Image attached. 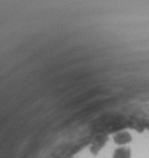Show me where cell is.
<instances>
[{"instance_id":"6da1fadb","label":"cell","mask_w":149,"mask_h":158,"mask_svg":"<svg viewBox=\"0 0 149 158\" xmlns=\"http://www.w3.org/2000/svg\"><path fill=\"white\" fill-rule=\"evenodd\" d=\"M130 151L127 148H120L115 151L114 158H129Z\"/></svg>"},{"instance_id":"7a4b0ae2","label":"cell","mask_w":149,"mask_h":158,"mask_svg":"<svg viewBox=\"0 0 149 158\" xmlns=\"http://www.w3.org/2000/svg\"><path fill=\"white\" fill-rule=\"evenodd\" d=\"M130 141V136L127 133L120 134L117 137H115V142L117 144H126V143Z\"/></svg>"}]
</instances>
